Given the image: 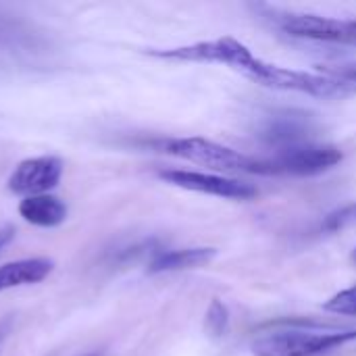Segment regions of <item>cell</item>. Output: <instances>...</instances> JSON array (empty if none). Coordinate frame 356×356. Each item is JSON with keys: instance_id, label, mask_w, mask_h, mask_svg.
<instances>
[{"instance_id": "3957f363", "label": "cell", "mask_w": 356, "mask_h": 356, "mask_svg": "<svg viewBox=\"0 0 356 356\" xmlns=\"http://www.w3.org/2000/svg\"><path fill=\"white\" fill-rule=\"evenodd\" d=\"M242 75H246L252 81H259L263 86L275 88V90H292V92H302V94L321 96V98L342 96L348 92V81H344L336 75L296 71V69L265 63L261 58H257Z\"/></svg>"}, {"instance_id": "5b68a950", "label": "cell", "mask_w": 356, "mask_h": 356, "mask_svg": "<svg viewBox=\"0 0 356 356\" xmlns=\"http://www.w3.org/2000/svg\"><path fill=\"white\" fill-rule=\"evenodd\" d=\"M148 54L165 60H179V63H219L240 73H244L257 60V56L250 52L246 44L229 35L217 40H204L188 46H177V48L148 50Z\"/></svg>"}, {"instance_id": "ac0fdd59", "label": "cell", "mask_w": 356, "mask_h": 356, "mask_svg": "<svg viewBox=\"0 0 356 356\" xmlns=\"http://www.w3.org/2000/svg\"><path fill=\"white\" fill-rule=\"evenodd\" d=\"M13 238H15V227L13 225H4V227H0V252L13 242Z\"/></svg>"}, {"instance_id": "7a4b0ae2", "label": "cell", "mask_w": 356, "mask_h": 356, "mask_svg": "<svg viewBox=\"0 0 356 356\" xmlns=\"http://www.w3.org/2000/svg\"><path fill=\"white\" fill-rule=\"evenodd\" d=\"M344 154L338 146L332 144H300L284 150H275L273 156L257 159L259 175H296L311 177L334 169L342 163Z\"/></svg>"}, {"instance_id": "30bf717a", "label": "cell", "mask_w": 356, "mask_h": 356, "mask_svg": "<svg viewBox=\"0 0 356 356\" xmlns=\"http://www.w3.org/2000/svg\"><path fill=\"white\" fill-rule=\"evenodd\" d=\"M217 257L215 248L198 246V248H177V250H161L152 257L148 265V273H167L181 269H196L209 265Z\"/></svg>"}, {"instance_id": "277c9868", "label": "cell", "mask_w": 356, "mask_h": 356, "mask_svg": "<svg viewBox=\"0 0 356 356\" xmlns=\"http://www.w3.org/2000/svg\"><path fill=\"white\" fill-rule=\"evenodd\" d=\"M159 148L171 156L202 165L215 171H240L257 173V159L242 154L229 146L217 144L207 138H173L159 144Z\"/></svg>"}, {"instance_id": "8992f818", "label": "cell", "mask_w": 356, "mask_h": 356, "mask_svg": "<svg viewBox=\"0 0 356 356\" xmlns=\"http://www.w3.org/2000/svg\"><path fill=\"white\" fill-rule=\"evenodd\" d=\"M159 177L175 188L198 192V194H209V196H219V198H229V200H248L259 194V190L252 184L215 175V173H200V171H184V169H165L159 173Z\"/></svg>"}, {"instance_id": "6da1fadb", "label": "cell", "mask_w": 356, "mask_h": 356, "mask_svg": "<svg viewBox=\"0 0 356 356\" xmlns=\"http://www.w3.org/2000/svg\"><path fill=\"white\" fill-rule=\"evenodd\" d=\"M356 340V330H277L252 342L254 356H321Z\"/></svg>"}, {"instance_id": "9a60e30c", "label": "cell", "mask_w": 356, "mask_h": 356, "mask_svg": "<svg viewBox=\"0 0 356 356\" xmlns=\"http://www.w3.org/2000/svg\"><path fill=\"white\" fill-rule=\"evenodd\" d=\"M323 311L334 313V315H346V317H356V286L346 288L332 298L323 302Z\"/></svg>"}, {"instance_id": "d6986e66", "label": "cell", "mask_w": 356, "mask_h": 356, "mask_svg": "<svg viewBox=\"0 0 356 356\" xmlns=\"http://www.w3.org/2000/svg\"><path fill=\"white\" fill-rule=\"evenodd\" d=\"M353 257H355V261H356V248H355V254H353Z\"/></svg>"}, {"instance_id": "52a82bcc", "label": "cell", "mask_w": 356, "mask_h": 356, "mask_svg": "<svg viewBox=\"0 0 356 356\" xmlns=\"http://www.w3.org/2000/svg\"><path fill=\"white\" fill-rule=\"evenodd\" d=\"M63 177V161L58 156H33L21 161L6 179L8 192L17 196L48 194Z\"/></svg>"}, {"instance_id": "5bb4252c", "label": "cell", "mask_w": 356, "mask_h": 356, "mask_svg": "<svg viewBox=\"0 0 356 356\" xmlns=\"http://www.w3.org/2000/svg\"><path fill=\"white\" fill-rule=\"evenodd\" d=\"M204 325H207V332L213 338H223L229 332V311H227V307L219 298H213L211 300V307L207 311Z\"/></svg>"}, {"instance_id": "4fadbf2b", "label": "cell", "mask_w": 356, "mask_h": 356, "mask_svg": "<svg viewBox=\"0 0 356 356\" xmlns=\"http://www.w3.org/2000/svg\"><path fill=\"white\" fill-rule=\"evenodd\" d=\"M35 35L29 29H23L17 21L0 19V48H33Z\"/></svg>"}, {"instance_id": "2e32d148", "label": "cell", "mask_w": 356, "mask_h": 356, "mask_svg": "<svg viewBox=\"0 0 356 356\" xmlns=\"http://www.w3.org/2000/svg\"><path fill=\"white\" fill-rule=\"evenodd\" d=\"M356 225V204L350 207H344V209H338L334 213H330L325 217V223L323 227L330 229V232H338V229H346V227H355Z\"/></svg>"}, {"instance_id": "ba28073f", "label": "cell", "mask_w": 356, "mask_h": 356, "mask_svg": "<svg viewBox=\"0 0 356 356\" xmlns=\"http://www.w3.org/2000/svg\"><path fill=\"white\" fill-rule=\"evenodd\" d=\"M54 271L52 259H21L0 265V292L44 282Z\"/></svg>"}, {"instance_id": "e0dca14e", "label": "cell", "mask_w": 356, "mask_h": 356, "mask_svg": "<svg viewBox=\"0 0 356 356\" xmlns=\"http://www.w3.org/2000/svg\"><path fill=\"white\" fill-rule=\"evenodd\" d=\"M336 77L344 79V81H356V65H344L336 71H332Z\"/></svg>"}, {"instance_id": "8fae6325", "label": "cell", "mask_w": 356, "mask_h": 356, "mask_svg": "<svg viewBox=\"0 0 356 356\" xmlns=\"http://www.w3.org/2000/svg\"><path fill=\"white\" fill-rule=\"evenodd\" d=\"M311 125L305 117L294 115H277L263 129V138L277 146V150L309 144Z\"/></svg>"}, {"instance_id": "9c48e42d", "label": "cell", "mask_w": 356, "mask_h": 356, "mask_svg": "<svg viewBox=\"0 0 356 356\" xmlns=\"http://www.w3.org/2000/svg\"><path fill=\"white\" fill-rule=\"evenodd\" d=\"M19 215L35 227H58L67 219V204L52 194L29 196L19 202Z\"/></svg>"}, {"instance_id": "7c38bea8", "label": "cell", "mask_w": 356, "mask_h": 356, "mask_svg": "<svg viewBox=\"0 0 356 356\" xmlns=\"http://www.w3.org/2000/svg\"><path fill=\"white\" fill-rule=\"evenodd\" d=\"M311 40L356 46V21H342L319 15L311 25Z\"/></svg>"}]
</instances>
